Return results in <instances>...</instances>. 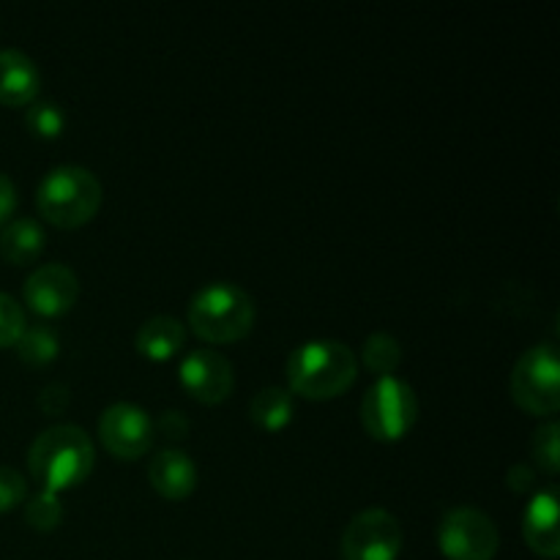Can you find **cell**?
Listing matches in <instances>:
<instances>
[{
	"label": "cell",
	"mask_w": 560,
	"mask_h": 560,
	"mask_svg": "<svg viewBox=\"0 0 560 560\" xmlns=\"http://www.w3.org/2000/svg\"><path fill=\"white\" fill-rule=\"evenodd\" d=\"M96 465V446L77 424L47 427L27 448V468L44 490H69L91 476Z\"/></svg>",
	"instance_id": "cell-1"
},
{
	"label": "cell",
	"mask_w": 560,
	"mask_h": 560,
	"mask_svg": "<svg viewBox=\"0 0 560 560\" xmlns=\"http://www.w3.org/2000/svg\"><path fill=\"white\" fill-rule=\"evenodd\" d=\"M359 375V359L337 339H310L288 359L290 392L310 399H331L348 392Z\"/></svg>",
	"instance_id": "cell-2"
},
{
	"label": "cell",
	"mask_w": 560,
	"mask_h": 560,
	"mask_svg": "<svg viewBox=\"0 0 560 560\" xmlns=\"http://www.w3.org/2000/svg\"><path fill=\"white\" fill-rule=\"evenodd\" d=\"M102 180L82 164H58L42 178L36 206L58 228H80L102 208Z\"/></svg>",
	"instance_id": "cell-3"
},
{
	"label": "cell",
	"mask_w": 560,
	"mask_h": 560,
	"mask_svg": "<svg viewBox=\"0 0 560 560\" xmlns=\"http://www.w3.org/2000/svg\"><path fill=\"white\" fill-rule=\"evenodd\" d=\"M255 323V301L241 284H202L189 301V326L208 342H235Z\"/></svg>",
	"instance_id": "cell-4"
},
{
	"label": "cell",
	"mask_w": 560,
	"mask_h": 560,
	"mask_svg": "<svg viewBox=\"0 0 560 560\" xmlns=\"http://www.w3.org/2000/svg\"><path fill=\"white\" fill-rule=\"evenodd\" d=\"M419 416V399L413 386L402 377L386 375L366 388L361 399V424L377 441H397Z\"/></svg>",
	"instance_id": "cell-5"
},
{
	"label": "cell",
	"mask_w": 560,
	"mask_h": 560,
	"mask_svg": "<svg viewBox=\"0 0 560 560\" xmlns=\"http://www.w3.org/2000/svg\"><path fill=\"white\" fill-rule=\"evenodd\" d=\"M512 397L528 413H556L560 408V359L556 345L539 342L520 355L512 370Z\"/></svg>",
	"instance_id": "cell-6"
},
{
	"label": "cell",
	"mask_w": 560,
	"mask_h": 560,
	"mask_svg": "<svg viewBox=\"0 0 560 560\" xmlns=\"http://www.w3.org/2000/svg\"><path fill=\"white\" fill-rule=\"evenodd\" d=\"M438 545L448 560H492L501 547L495 520L476 506H454L438 525Z\"/></svg>",
	"instance_id": "cell-7"
},
{
	"label": "cell",
	"mask_w": 560,
	"mask_h": 560,
	"mask_svg": "<svg viewBox=\"0 0 560 560\" xmlns=\"http://www.w3.org/2000/svg\"><path fill=\"white\" fill-rule=\"evenodd\" d=\"M402 523L388 509L372 506L355 514L342 534L345 560H397L402 550Z\"/></svg>",
	"instance_id": "cell-8"
},
{
	"label": "cell",
	"mask_w": 560,
	"mask_h": 560,
	"mask_svg": "<svg viewBox=\"0 0 560 560\" xmlns=\"http://www.w3.org/2000/svg\"><path fill=\"white\" fill-rule=\"evenodd\" d=\"M153 419L135 402H113L98 416V438L120 459H137L151 448Z\"/></svg>",
	"instance_id": "cell-9"
},
{
	"label": "cell",
	"mask_w": 560,
	"mask_h": 560,
	"mask_svg": "<svg viewBox=\"0 0 560 560\" xmlns=\"http://www.w3.org/2000/svg\"><path fill=\"white\" fill-rule=\"evenodd\" d=\"M180 383L189 388V394L200 402H222L235 386L233 364L224 359L219 350L191 348L186 350L178 366Z\"/></svg>",
	"instance_id": "cell-10"
},
{
	"label": "cell",
	"mask_w": 560,
	"mask_h": 560,
	"mask_svg": "<svg viewBox=\"0 0 560 560\" xmlns=\"http://www.w3.org/2000/svg\"><path fill=\"white\" fill-rule=\"evenodd\" d=\"M80 299V279L63 262H44L25 279V301L33 312L55 317L69 312Z\"/></svg>",
	"instance_id": "cell-11"
},
{
	"label": "cell",
	"mask_w": 560,
	"mask_h": 560,
	"mask_svg": "<svg viewBox=\"0 0 560 560\" xmlns=\"http://www.w3.org/2000/svg\"><path fill=\"white\" fill-rule=\"evenodd\" d=\"M525 541L534 552L545 558H558L560 530H558V492L539 490L530 498L523 520Z\"/></svg>",
	"instance_id": "cell-12"
},
{
	"label": "cell",
	"mask_w": 560,
	"mask_h": 560,
	"mask_svg": "<svg viewBox=\"0 0 560 560\" xmlns=\"http://www.w3.org/2000/svg\"><path fill=\"white\" fill-rule=\"evenodd\" d=\"M38 85H42V74L31 55L14 47L0 49V104H9V107L31 104Z\"/></svg>",
	"instance_id": "cell-13"
},
{
	"label": "cell",
	"mask_w": 560,
	"mask_h": 560,
	"mask_svg": "<svg viewBox=\"0 0 560 560\" xmlns=\"http://www.w3.org/2000/svg\"><path fill=\"white\" fill-rule=\"evenodd\" d=\"M148 479L164 498L180 501L197 487V465L180 448H162L148 463Z\"/></svg>",
	"instance_id": "cell-14"
},
{
	"label": "cell",
	"mask_w": 560,
	"mask_h": 560,
	"mask_svg": "<svg viewBox=\"0 0 560 560\" xmlns=\"http://www.w3.org/2000/svg\"><path fill=\"white\" fill-rule=\"evenodd\" d=\"M186 342V328L173 315H153L137 328V350L153 361H164L178 353Z\"/></svg>",
	"instance_id": "cell-15"
},
{
	"label": "cell",
	"mask_w": 560,
	"mask_h": 560,
	"mask_svg": "<svg viewBox=\"0 0 560 560\" xmlns=\"http://www.w3.org/2000/svg\"><path fill=\"white\" fill-rule=\"evenodd\" d=\"M44 228L31 217L11 219L3 224V233H0V252H3L5 260L16 262V266H25L33 262L44 249Z\"/></svg>",
	"instance_id": "cell-16"
},
{
	"label": "cell",
	"mask_w": 560,
	"mask_h": 560,
	"mask_svg": "<svg viewBox=\"0 0 560 560\" xmlns=\"http://www.w3.org/2000/svg\"><path fill=\"white\" fill-rule=\"evenodd\" d=\"M249 413L262 430H282L293 416V392L282 386H266L252 397Z\"/></svg>",
	"instance_id": "cell-17"
},
{
	"label": "cell",
	"mask_w": 560,
	"mask_h": 560,
	"mask_svg": "<svg viewBox=\"0 0 560 560\" xmlns=\"http://www.w3.org/2000/svg\"><path fill=\"white\" fill-rule=\"evenodd\" d=\"M16 355H20L25 364L31 366H44L58 355L60 350V337L47 326V323H38V326H25V331L16 339Z\"/></svg>",
	"instance_id": "cell-18"
},
{
	"label": "cell",
	"mask_w": 560,
	"mask_h": 560,
	"mask_svg": "<svg viewBox=\"0 0 560 560\" xmlns=\"http://www.w3.org/2000/svg\"><path fill=\"white\" fill-rule=\"evenodd\" d=\"M364 364L381 377L392 375L402 361V345L388 331H372L364 342Z\"/></svg>",
	"instance_id": "cell-19"
},
{
	"label": "cell",
	"mask_w": 560,
	"mask_h": 560,
	"mask_svg": "<svg viewBox=\"0 0 560 560\" xmlns=\"http://www.w3.org/2000/svg\"><path fill=\"white\" fill-rule=\"evenodd\" d=\"M25 124L33 135L38 137H60L66 129V113L60 104L47 102V98H33L25 109Z\"/></svg>",
	"instance_id": "cell-20"
},
{
	"label": "cell",
	"mask_w": 560,
	"mask_h": 560,
	"mask_svg": "<svg viewBox=\"0 0 560 560\" xmlns=\"http://www.w3.org/2000/svg\"><path fill=\"white\" fill-rule=\"evenodd\" d=\"M25 520L36 530H52L58 528L63 520V501L55 490H38L31 501L25 503Z\"/></svg>",
	"instance_id": "cell-21"
},
{
	"label": "cell",
	"mask_w": 560,
	"mask_h": 560,
	"mask_svg": "<svg viewBox=\"0 0 560 560\" xmlns=\"http://www.w3.org/2000/svg\"><path fill=\"white\" fill-rule=\"evenodd\" d=\"M534 459L547 474H558L560 468V427L558 421H547L534 432Z\"/></svg>",
	"instance_id": "cell-22"
},
{
	"label": "cell",
	"mask_w": 560,
	"mask_h": 560,
	"mask_svg": "<svg viewBox=\"0 0 560 560\" xmlns=\"http://www.w3.org/2000/svg\"><path fill=\"white\" fill-rule=\"evenodd\" d=\"M25 331V312L11 299L9 293H0V348H9Z\"/></svg>",
	"instance_id": "cell-23"
},
{
	"label": "cell",
	"mask_w": 560,
	"mask_h": 560,
	"mask_svg": "<svg viewBox=\"0 0 560 560\" xmlns=\"http://www.w3.org/2000/svg\"><path fill=\"white\" fill-rule=\"evenodd\" d=\"M27 498V481L11 465H0V514L14 509L16 503H22Z\"/></svg>",
	"instance_id": "cell-24"
},
{
	"label": "cell",
	"mask_w": 560,
	"mask_h": 560,
	"mask_svg": "<svg viewBox=\"0 0 560 560\" xmlns=\"http://www.w3.org/2000/svg\"><path fill=\"white\" fill-rule=\"evenodd\" d=\"M69 399H71L69 386H66L63 381H52L42 388V394H38V408H42L47 416H58L69 408Z\"/></svg>",
	"instance_id": "cell-25"
},
{
	"label": "cell",
	"mask_w": 560,
	"mask_h": 560,
	"mask_svg": "<svg viewBox=\"0 0 560 560\" xmlns=\"http://www.w3.org/2000/svg\"><path fill=\"white\" fill-rule=\"evenodd\" d=\"M189 427V419H186L180 410H164V413H159V419L153 421V430H162L164 435L173 438V441H184Z\"/></svg>",
	"instance_id": "cell-26"
},
{
	"label": "cell",
	"mask_w": 560,
	"mask_h": 560,
	"mask_svg": "<svg viewBox=\"0 0 560 560\" xmlns=\"http://www.w3.org/2000/svg\"><path fill=\"white\" fill-rule=\"evenodd\" d=\"M16 208V186L14 180L9 178L5 173H0V228L5 222H11V213Z\"/></svg>",
	"instance_id": "cell-27"
},
{
	"label": "cell",
	"mask_w": 560,
	"mask_h": 560,
	"mask_svg": "<svg viewBox=\"0 0 560 560\" xmlns=\"http://www.w3.org/2000/svg\"><path fill=\"white\" fill-rule=\"evenodd\" d=\"M530 481H534V470L528 465H512V470H509V485L514 490H525V487H530Z\"/></svg>",
	"instance_id": "cell-28"
}]
</instances>
